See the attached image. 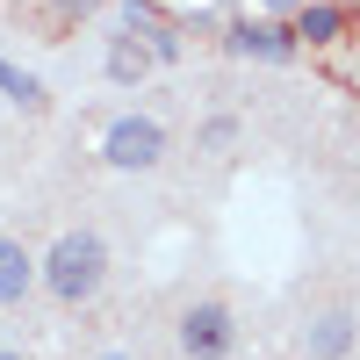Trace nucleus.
Returning <instances> with one entry per match:
<instances>
[{"mask_svg": "<svg viewBox=\"0 0 360 360\" xmlns=\"http://www.w3.org/2000/svg\"><path fill=\"white\" fill-rule=\"evenodd\" d=\"M108 281V238L101 231H58L51 238V252H44V288H51V303H94Z\"/></svg>", "mask_w": 360, "mask_h": 360, "instance_id": "nucleus-1", "label": "nucleus"}, {"mask_svg": "<svg viewBox=\"0 0 360 360\" xmlns=\"http://www.w3.org/2000/svg\"><path fill=\"white\" fill-rule=\"evenodd\" d=\"M101 159L115 173H152L166 159V130H159V115H115V123L101 130Z\"/></svg>", "mask_w": 360, "mask_h": 360, "instance_id": "nucleus-2", "label": "nucleus"}, {"mask_svg": "<svg viewBox=\"0 0 360 360\" xmlns=\"http://www.w3.org/2000/svg\"><path fill=\"white\" fill-rule=\"evenodd\" d=\"M180 353L188 360H231L238 353V317L224 303H188L180 310Z\"/></svg>", "mask_w": 360, "mask_h": 360, "instance_id": "nucleus-3", "label": "nucleus"}, {"mask_svg": "<svg viewBox=\"0 0 360 360\" xmlns=\"http://www.w3.org/2000/svg\"><path fill=\"white\" fill-rule=\"evenodd\" d=\"M224 51L231 58H259V65H288L295 51V29H281V22H231L224 29Z\"/></svg>", "mask_w": 360, "mask_h": 360, "instance_id": "nucleus-4", "label": "nucleus"}, {"mask_svg": "<svg viewBox=\"0 0 360 360\" xmlns=\"http://www.w3.org/2000/svg\"><path fill=\"white\" fill-rule=\"evenodd\" d=\"M37 281H44V259L29 252L22 238H0V310H15Z\"/></svg>", "mask_w": 360, "mask_h": 360, "instance_id": "nucleus-5", "label": "nucleus"}, {"mask_svg": "<svg viewBox=\"0 0 360 360\" xmlns=\"http://www.w3.org/2000/svg\"><path fill=\"white\" fill-rule=\"evenodd\" d=\"M353 339H360L353 310H324V317H310V324H303V353H310V360H346V353H353Z\"/></svg>", "mask_w": 360, "mask_h": 360, "instance_id": "nucleus-6", "label": "nucleus"}, {"mask_svg": "<svg viewBox=\"0 0 360 360\" xmlns=\"http://www.w3.org/2000/svg\"><path fill=\"white\" fill-rule=\"evenodd\" d=\"M346 22H353V15L339 8V0H310V8L295 15L288 29H295V44H339V37H346Z\"/></svg>", "mask_w": 360, "mask_h": 360, "instance_id": "nucleus-7", "label": "nucleus"}, {"mask_svg": "<svg viewBox=\"0 0 360 360\" xmlns=\"http://www.w3.org/2000/svg\"><path fill=\"white\" fill-rule=\"evenodd\" d=\"M144 72H152V51H144L137 37H115V44H108V79H115V86H137Z\"/></svg>", "mask_w": 360, "mask_h": 360, "instance_id": "nucleus-8", "label": "nucleus"}, {"mask_svg": "<svg viewBox=\"0 0 360 360\" xmlns=\"http://www.w3.org/2000/svg\"><path fill=\"white\" fill-rule=\"evenodd\" d=\"M0 94L22 101V108H44V79H37V72H22L15 58H0Z\"/></svg>", "mask_w": 360, "mask_h": 360, "instance_id": "nucleus-9", "label": "nucleus"}, {"mask_svg": "<svg viewBox=\"0 0 360 360\" xmlns=\"http://www.w3.org/2000/svg\"><path fill=\"white\" fill-rule=\"evenodd\" d=\"M238 144V115H209L202 123V152H231Z\"/></svg>", "mask_w": 360, "mask_h": 360, "instance_id": "nucleus-10", "label": "nucleus"}, {"mask_svg": "<svg viewBox=\"0 0 360 360\" xmlns=\"http://www.w3.org/2000/svg\"><path fill=\"white\" fill-rule=\"evenodd\" d=\"M94 8H101V0H51V15H58V22H86Z\"/></svg>", "mask_w": 360, "mask_h": 360, "instance_id": "nucleus-11", "label": "nucleus"}, {"mask_svg": "<svg viewBox=\"0 0 360 360\" xmlns=\"http://www.w3.org/2000/svg\"><path fill=\"white\" fill-rule=\"evenodd\" d=\"M266 8H281V15H303V8H310V0H266Z\"/></svg>", "mask_w": 360, "mask_h": 360, "instance_id": "nucleus-12", "label": "nucleus"}, {"mask_svg": "<svg viewBox=\"0 0 360 360\" xmlns=\"http://www.w3.org/2000/svg\"><path fill=\"white\" fill-rule=\"evenodd\" d=\"M94 360H137V353H94Z\"/></svg>", "mask_w": 360, "mask_h": 360, "instance_id": "nucleus-13", "label": "nucleus"}, {"mask_svg": "<svg viewBox=\"0 0 360 360\" xmlns=\"http://www.w3.org/2000/svg\"><path fill=\"white\" fill-rule=\"evenodd\" d=\"M0 360H22V353H0Z\"/></svg>", "mask_w": 360, "mask_h": 360, "instance_id": "nucleus-14", "label": "nucleus"}]
</instances>
